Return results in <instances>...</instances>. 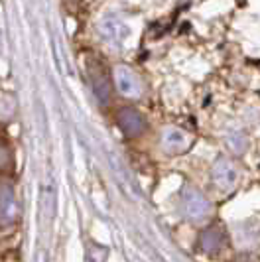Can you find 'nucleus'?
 Returning a JSON list of instances; mask_svg holds the SVG:
<instances>
[{"label":"nucleus","instance_id":"8","mask_svg":"<svg viewBox=\"0 0 260 262\" xmlns=\"http://www.w3.org/2000/svg\"><path fill=\"white\" fill-rule=\"evenodd\" d=\"M16 217H18L16 199H14L10 189H4V191L0 193V223L10 225L16 221Z\"/></svg>","mask_w":260,"mask_h":262},{"label":"nucleus","instance_id":"11","mask_svg":"<svg viewBox=\"0 0 260 262\" xmlns=\"http://www.w3.org/2000/svg\"><path fill=\"white\" fill-rule=\"evenodd\" d=\"M0 50H2V34H0Z\"/></svg>","mask_w":260,"mask_h":262},{"label":"nucleus","instance_id":"3","mask_svg":"<svg viewBox=\"0 0 260 262\" xmlns=\"http://www.w3.org/2000/svg\"><path fill=\"white\" fill-rule=\"evenodd\" d=\"M115 85H117L118 93L128 99H138L144 93L142 79L126 66H118L115 69Z\"/></svg>","mask_w":260,"mask_h":262},{"label":"nucleus","instance_id":"6","mask_svg":"<svg viewBox=\"0 0 260 262\" xmlns=\"http://www.w3.org/2000/svg\"><path fill=\"white\" fill-rule=\"evenodd\" d=\"M225 245H227V233L221 225H213L199 235V249L207 254L221 252L225 249Z\"/></svg>","mask_w":260,"mask_h":262},{"label":"nucleus","instance_id":"1","mask_svg":"<svg viewBox=\"0 0 260 262\" xmlns=\"http://www.w3.org/2000/svg\"><path fill=\"white\" fill-rule=\"evenodd\" d=\"M97 30H99V38L103 39L106 46H115V48L122 46L124 39L130 36V28L126 26V22L113 12L104 14L99 20Z\"/></svg>","mask_w":260,"mask_h":262},{"label":"nucleus","instance_id":"5","mask_svg":"<svg viewBox=\"0 0 260 262\" xmlns=\"http://www.w3.org/2000/svg\"><path fill=\"white\" fill-rule=\"evenodd\" d=\"M118 126H120V130L124 132L126 136H140L144 130H146V126H148V122H146V118L140 111H136V108H122L120 113H118Z\"/></svg>","mask_w":260,"mask_h":262},{"label":"nucleus","instance_id":"4","mask_svg":"<svg viewBox=\"0 0 260 262\" xmlns=\"http://www.w3.org/2000/svg\"><path fill=\"white\" fill-rule=\"evenodd\" d=\"M211 178L217 187L221 189H233L236 182H239V170L229 158H219L215 164H213V170H211Z\"/></svg>","mask_w":260,"mask_h":262},{"label":"nucleus","instance_id":"9","mask_svg":"<svg viewBox=\"0 0 260 262\" xmlns=\"http://www.w3.org/2000/svg\"><path fill=\"white\" fill-rule=\"evenodd\" d=\"M91 79H93L91 83H93V91H95V95L99 97L101 103H106V101L111 99V87H109L106 77L101 75V73H97V75H91Z\"/></svg>","mask_w":260,"mask_h":262},{"label":"nucleus","instance_id":"2","mask_svg":"<svg viewBox=\"0 0 260 262\" xmlns=\"http://www.w3.org/2000/svg\"><path fill=\"white\" fill-rule=\"evenodd\" d=\"M182 209L183 215L189 221H203V219H207L209 215H211L213 205H211V201L199 189L187 187L182 197Z\"/></svg>","mask_w":260,"mask_h":262},{"label":"nucleus","instance_id":"10","mask_svg":"<svg viewBox=\"0 0 260 262\" xmlns=\"http://www.w3.org/2000/svg\"><path fill=\"white\" fill-rule=\"evenodd\" d=\"M229 144H231V148H234V152H245V148H247V138L243 136V134H234V136H231L229 138Z\"/></svg>","mask_w":260,"mask_h":262},{"label":"nucleus","instance_id":"7","mask_svg":"<svg viewBox=\"0 0 260 262\" xmlns=\"http://www.w3.org/2000/svg\"><path fill=\"white\" fill-rule=\"evenodd\" d=\"M191 144L187 132L178 128V126H168L162 132V148L168 154H183Z\"/></svg>","mask_w":260,"mask_h":262}]
</instances>
